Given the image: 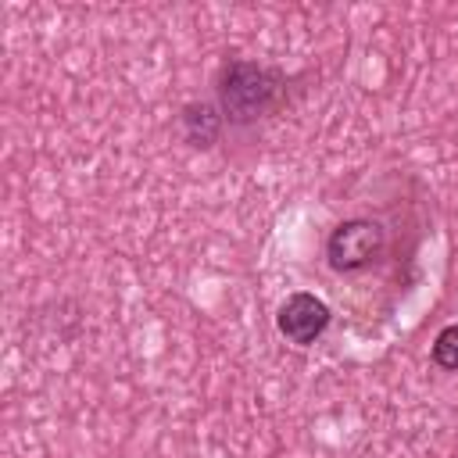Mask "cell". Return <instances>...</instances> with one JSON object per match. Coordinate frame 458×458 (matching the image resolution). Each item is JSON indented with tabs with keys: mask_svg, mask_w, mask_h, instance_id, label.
Returning <instances> with one entry per match:
<instances>
[{
	"mask_svg": "<svg viewBox=\"0 0 458 458\" xmlns=\"http://www.w3.org/2000/svg\"><path fill=\"white\" fill-rule=\"evenodd\" d=\"M222 122H225L222 111L215 104H208V100H193L179 114V129H182L190 147H215L218 136H222Z\"/></svg>",
	"mask_w": 458,
	"mask_h": 458,
	"instance_id": "obj_4",
	"label": "cell"
},
{
	"mask_svg": "<svg viewBox=\"0 0 458 458\" xmlns=\"http://www.w3.org/2000/svg\"><path fill=\"white\" fill-rule=\"evenodd\" d=\"M386 233L372 218H347L326 240V258L336 272H358L383 254Z\"/></svg>",
	"mask_w": 458,
	"mask_h": 458,
	"instance_id": "obj_2",
	"label": "cell"
},
{
	"mask_svg": "<svg viewBox=\"0 0 458 458\" xmlns=\"http://www.w3.org/2000/svg\"><path fill=\"white\" fill-rule=\"evenodd\" d=\"M276 326L279 333L297 344V347H308L315 344L326 326H329V308L326 301H318L315 293H290L283 304H279V315H276Z\"/></svg>",
	"mask_w": 458,
	"mask_h": 458,
	"instance_id": "obj_3",
	"label": "cell"
},
{
	"mask_svg": "<svg viewBox=\"0 0 458 458\" xmlns=\"http://www.w3.org/2000/svg\"><path fill=\"white\" fill-rule=\"evenodd\" d=\"M433 361L440 369H458V326H444L433 340Z\"/></svg>",
	"mask_w": 458,
	"mask_h": 458,
	"instance_id": "obj_5",
	"label": "cell"
},
{
	"mask_svg": "<svg viewBox=\"0 0 458 458\" xmlns=\"http://www.w3.org/2000/svg\"><path fill=\"white\" fill-rule=\"evenodd\" d=\"M283 93V75L258 61H229L218 75V111L233 125L265 118Z\"/></svg>",
	"mask_w": 458,
	"mask_h": 458,
	"instance_id": "obj_1",
	"label": "cell"
}]
</instances>
